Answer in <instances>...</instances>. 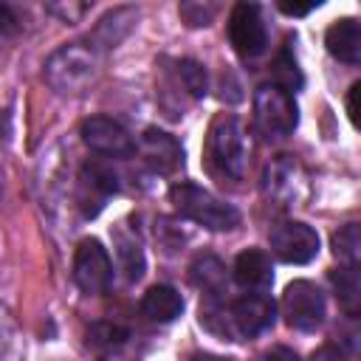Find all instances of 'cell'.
<instances>
[{"instance_id":"26","label":"cell","mask_w":361,"mask_h":361,"mask_svg":"<svg viewBox=\"0 0 361 361\" xmlns=\"http://www.w3.org/2000/svg\"><path fill=\"white\" fill-rule=\"evenodd\" d=\"M262 361H299V355L290 347H274L262 355Z\"/></svg>"},{"instance_id":"23","label":"cell","mask_w":361,"mask_h":361,"mask_svg":"<svg viewBox=\"0 0 361 361\" xmlns=\"http://www.w3.org/2000/svg\"><path fill=\"white\" fill-rule=\"evenodd\" d=\"M178 76L183 82V87L195 96V99H203L206 90H209V76H206V68L197 62V59H178Z\"/></svg>"},{"instance_id":"28","label":"cell","mask_w":361,"mask_h":361,"mask_svg":"<svg viewBox=\"0 0 361 361\" xmlns=\"http://www.w3.org/2000/svg\"><path fill=\"white\" fill-rule=\"evenodd\" d=\"M316 8V3H305V6H290V3H279V11L282 14H290V17H302V14H307V11H313Z\"/></svg>"},{"instance_id":"24","label":"cell","mask_w":361,"mask_h":361,"mask_svg":"<svg viewBox=\"0 0 361 361\" xmlns=\"http://www.w3.org/2000/svg\"><path fill=\"white\" fill-rule=\"evenodd\" d=\"M17 28H20L17 14L8 6H0V37H11V34H17Z\"/></svg>"},{"instance_id":"17","label":"cell","mask_w":361,"mask_h":361,"mask_svg":"<svg viewBox=\"0 0 361 361\" xmlns=\"http://www.w3.org/2000/svg\"><path fill=\"white\" fill-rule=\"evenodd\" d=\"M189 276H192V282H195L206 296H223V293H226L228 274H226V265H223L214 254H200V257H195V262L189 265Z\"/></svg>"},{"instance_id":"1","label":"cell","mask_w":361,"mask_h":361,"mask_svg":"<svg viewBox=\"0 0 361 361\" xmlns=\"http://www.w3.org/2000/svg\"><path fill=\"white\" fill-rule=\"evenodd\" d=\"M169 200L180 217H186L203 228H212V231H228L240 223V212L231 203L214 197L209 189L189 183V180L175 183L169 189Z\"/></svg>"},{"instance_id":"7","label":"cell","mask_w":361,"mask_h":361,"mask_svg":"<svg viewBox=\"0 0 361 361\" xmlns=\"http://www.w3.org/2000/svg\"><path fill=\"white\" fill-rule=\"evenodd\" d=\"M73 282L85 290V293H104L113 282V262L107 248L96 240L87 237L76 245L73 254Z\"/></svg>"},{"instance_id":"10","label":"cell","mask_w":361,"mask_h":361,"mask_svg":"<svg viewBox=\"0 0 361 361\" xmlns=\"http://www.w3.org/2000/svg\"><path fill=\"white\" fill-rule=\"evenodd\" d=\"M228 319H231L234 338H254V336L265 333L274 324L276 305L265 293H245V296H240V299L231 302Z\"/></svg>"},{"instance_id":"21","label":"cell","mask_w":361,"mask_h":361,"mask_svg":"<svg viewBox=\"0 0 361 361\" xmlns=\"http://www.w3.org/2000/svg\"><path fill=\"white\" fill-rule=\"evenodd\" d=\"M333 254L344 265H355L358 262V257H361V231H358L355 223H347L333 234Z\"/></svg>"},{"instance_id":"30","label":"cell","mask_w":361,"mask_h":361,"mask_svg":"<svg viewBox=\"0 0 361 361\" xmlns=\"http://www.w3.org/2000/svg\"><path fill=\"white\" fill-rule=\"evenodd\" d=\"M6 135H8V118H6V113L0 110V147H3V141H6Z\"/></svg>"},{"instance_id":"4","label":"cell","mask_w":361,"mask_h":361,"mask_svg":"<svg viewBox=\"0 0 361 361\" xmlns=\"http://www.w3.org/2000/svg\"><path fill=\"white\" fill-rule=\"evenodd\" d=\"M254 121L265 138H285L299 124L293 93L276 85H259L254 93Z\"/></svg>"},{"instance_id":"19","label":"cell","mask_w":361,"mask_h":361,"mask_svg":"<svg viewBox=\"0 0 361 361\" xmlns=\"http://www.w3.org/2000/svg\"><path fill=\"white\" fill-rule=\"evenodd\" d=\"M113 245H116V257H118V265H121L124 276L130 282H138L144 276V268H147L141 243L133 234H127L124 228H116L113 231Z\"/></svg>"},{"instance_id":"20","label":"cell","mask_w":361,"mask_h":361,"mask_svg":"<svg viewBox=\"0 0 361 361\" xmlns=\"http://www.w3.org/2000/svg\"><path fill=\"white\" fill-rule=\"evenodd\" d=\"M330 285L336 290V299L338 305L355 316L358 313V305H361V279H358V268L355 265H341V268H333L330 271Z\"/></svg>"},{"instance_id":"5","label":"cell","mask_w":361,"mask_h":361,"mask_svg":"<svg viewBox=\"0 0 361 361\" xmlns=\"http://www.w3.org/2000/svg\"><path fill=\"white\" fill-rule=\"evenodd\" d=\"M327 313L324 305V293L319 290V285L307 282V279H293L285 293H282V316L288 322V327L310 333L316 327H322Z\"/></svg>"},{"instance_id":"13","label":"cell","mask_w":361,"mask_h":361,"mask_svg":"<svg viewBox=\"0 0 361 361\" xmlns=\"http://www.w3.org/2000/svg\"><path fill=\"white\" fill-rule=\"evenodd\" d=\"M299 186V164L290 155H276L262 175V189L268 197H274L279 206H288L296 197Z\"/></svg>"},{"instance_id":"22","label":"cell","mask_w":361,"mask_h":361,"mask_svg":"<svg viewBox=\"0 0 361 361\" xmlns=\"http://www.w3.org/2000/svg\"><path fill=\"white\" fill-rule=\"evenodd\" d=\"M274 76H276L274 85L282 87V90H288V93H290V90L296 93V90L302 87V82H305V79H302V71H299V65H296V59H293V54H290L288 48L276 56V62H274Z\"/></svg>"},{"instance_id":"27","label":"cell","mask_w":361,"mask_h":361,"mask_svg":"<svg viewBox=\"0 0 361 361\" xmlns=\"http://www.w3.org/2000/svg\"><path fill=\"white\" fill-rule=\"evenodd\" d=\"M358 93H361V82H355L350 87V96H347V113H350L353 124H358Z\"/></svg>"},{"instance_id":"16","label":"cell","mask_w":361,"mask_h":361,"mask_svg":"<svg viewBox=\"0 0 361 361\" xmlns=\"http://www.w3.org/2000/svg\"><path fill=\"white\" fill-rule=\"evenodd\" d=\"M141 313L149 322H158V324L175 322L183 313V296L172 285H152L141 296Z\"/></svg>"},{"instance_id":"9","label":"cell","mask_w":361,"mask_h":361,"mask_svg":"<svg viewBox=\"0 0 361 361\" xmlns=\"http://www.w3.org/2000/svg\"><path fill=\"white\" fill-rule=\"evenodd\" d=\"M82 133V141L99 152V155H107V158H130L135 152V141L133 135L110 116H90L82 121L79 127Z\"/></svg>"},{"instance_id":"18","label":"cell","mask_w":361,"mask_h":361,"mask_svg":"<svg viewBox=\"0 0 361 361\" xmlns=\"http://www.w3.org/2000/svg\"><path fill=\"white\" fill-rule=\"evenodd\" d=\"M130 333L113 322H96L87 327V347L93 350V355L99 361H110L124 344H127Z\"/></svg>"},{"instance_id":"12","label":"cell","mask_w":361,"mask_h":361,"mask_svg":"<svg viewBox=\"0 0 361 361\" xmlns=\"http://www.w3.org/2000/svg\"><path fill=\"white\" fill-rule=\"evenodd\" d=\"M138 152L147 161V166L152 172H161V175L175 172L180 166V161H183V149H180L178 138L169 135V133H164V130H158V127L144 130L141 144H138Z\"/></svg>"},{"instance_id":"8","label":"cell","mask_w":361,"mask_h":361,"mask_svg":"<svg viewBox=\"0 0 361 361\" xmlns=\"http://www.w3.org/2000/svg\"><path fill=\"white\" fill-rule=\"evenodd\" d=\"M271 251L288 265H305L319 254V234L302 220H285L271 231Z\"/></svg>"},{"instance_id":"11","label":"cell","mask_w":361,"mask_h":361,"mask_svg":"<svg viewBox=\"0 0 361 361\" xmlns=\"http://www.w3.org/2000/svg\"><path fill=\"white\" fill-rule=\"evenodd\" d=\"M118 192V180H116V172H110L104 164L93 161V164H85L82 172H79V203L85 209L87 217L99 214L104 200L110 195Z\"/></svg>"},{"instance_id":"25","label":"cell","mask_w":361,"mask_h":361,"mask_svg":"<svg viewBox=\"0 0 361 361\" xmlns=\"http://www.w3.org/2000/svg\"><path fill=\"white\" fill-rule=\"evenodd\" d=\"M313 361H350V355H347L344 350L327 344V347H322L319 353H313Z\"/></svg>"},{"instance_id":"2","label":"cell","mask_w":361,"mask_h":361,"mask_svg":"<svg viewBox=\"0 0 361 361\" xmlns=\"http://www.w3.org/2000/svg\"><path fill=\"white\" fill-rule=\"evenodd\" d=\"M96 76V54L82 42L56 48L45 59V82L56 93H79Z\"/></svg>"},{"instance_id":"6","label":"cell","mask_w":361,"mask_h":361,"mask_svg":"<svg viewBox=\"0 0 361 361\" xmlns=\"http://www.w3.org/2000/svg\"><path fill=\"white\" fill-rule=\"evenodd\" d=\"M228 42L243 59H254L268 48V28L257 3H237L228 14Z\"/></svg>"},{"instance_id":"15","label":"cell","mask_w":361,"mask_h":361,"mask_svg":"<svg viewBox=\"0 0 361 361\" xmlns=\"http://www.w3.org/2000/svg\"><path fill=\"white\" fill-rule=\"evenodd\" d=\"M324 45L336 59H341L347 65H358V59H361V25H358V20L355 17L336 20L324 34Z\"/></svg>"},{"instance_id":"29","label":"cell","mask_w":361,"mask_h":361,"mask_svg":"<svg viewBox=\"0 0 361 361\" xmlns=\"http://www.w3.org/2000/svg\"><path fill=\"white\" fill-rule=\"evenodd\" d=\"M192 361H234V358H226V355H212V353H197Z\"/></svg>"},{"instance_id":"3","label":"cell","mask_w":361,"mask_h":361,"mask_svg":"<svg viewBox=\"0 0 361 361\" xmlns=\"http://www.w3.org/2000/svg\"><path fill=\"white\" fill-rule=\"evenodd\" d=\"M209 155L212 161L231 178H243L248 166V141L243 121L231 113H223L214 118L209 130Z\"/></svg>"},{"instance_id":"14","label":"cell","mask_w":361,"mask_h":361,"mask_svg":"<svg viewBox=\"0 0 361 361\" xmlns=\"http://www.w3.org/2000/svg\"><path fill=\"white\" fill-rule=\"evenodd\" d=\"M231 274H234V282L240 288H248V290H265L274 282L271 257L259 248H245L243 254H237Z\"/></svg>"}]
</instances>
